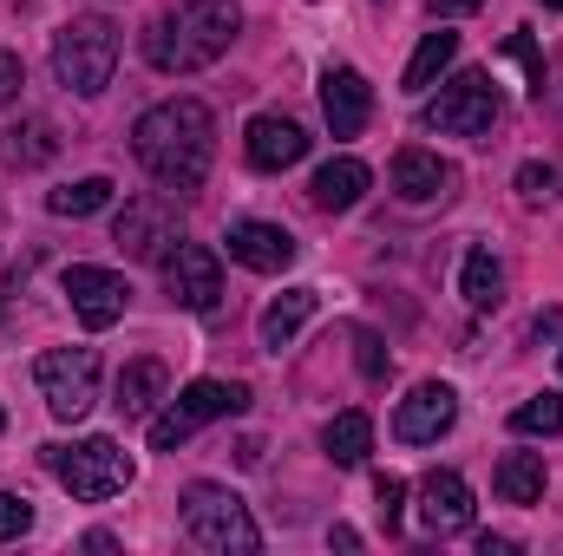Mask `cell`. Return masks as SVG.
<instances>
[{
  "mask_svg": "<svg viewBox=\"0 0 563 556\" xmlns=\"http://www.w3.org/2000/svg\"><path fill=\"white\" fill-rule=\"evenodd\" d=\"M132 151H139L144 177L170 197L197 190L210 177V157H217V119L203 99H164L151 105L139 125H132Z\"/></svg>",
  "mask_w": 563,
  "mask_h": 556,
  "instance_id": "cell-1",
  "label": "cell"
},
{
  "mask_svg": "<svg viewBox=\"0 0 563 556\" xmlns=\"http://www.w3.org/2000/svg\"><path fill=\"white\" fill-rule=\"evenodd\" d=\"M236 26H243L236 0H177V7H164L144 26V59L157 73H177V79L184 73H203V66H217L230 53Z\"/></svg>",
  "mask_w": 563,
  "mask_h": 556,
  "instance_id": "cell-2",
  "label": "cell"
},
{
  "mask_svg": "<svg viewBox=\"0 0 563 556\" xmlns=\"http://www.w3.org/2000/svg\"><path fill=\"white\" fill-rule=\"evenodd\" d=\"M112 73H119V26L106 13L66 20L59 40H53V79L66 92H79V99H99L112 86Z\"/></svg>",
  "mask_w": 563,
  "mask_h": 556,
  "instance_id": "cell-3",
  "label": "cell"
},
{
  "mask_svg": "<svg viewBox=\"0 0 563 556\" xmlns=\"http://www.w3.org/2000/svg\"><path fill=\"white\" fill-rule=\"evenodd\" d=\"M184 531H190V544H203V551H217V556L263 551V531H256L250 504L230 485H190L184 491Z\"/></svg>",
  "mask_w": 563,
  "mask_h": 556,
  "instance_id": "cell-4",
  "label": "cell"
},
{
  "mask_svg": "<svg viewBox=\"0 0 563 556\" xmlns=\"http://www.w3.org/2000/svg\"><path fill=\"white\" fill-rule=\"evenodd\" d=\"M46 471L73 491V498H86V504H99V498H119L132 478H139V465H132V452L119 445V438H79V445H46Z\"/></svg>",
  "mask_w": 563,
  "mask_h": 556,
  "instance_id": "cell-5",
  "label": "cell"
},
{
  "mask_svg": "<svg viewBox=\"0 0 563 556\" xmlns=\"http://www.w3.org/2000/svg\"><path fill=\"white\" fill-rule=\"evenodd\" d=\"M250 413V387L243 380H190L164 413H151V452H177L184 438H197L217 419Z\"/></svg>",
  "mask_w": 563,
  "mask_h": 556,
  "instance_id": "cell-6",
  "label": "cell"
},
{
  "mask_svg": "<svg viewBox=\"0 0 563 556\" xmlns=\"http://www.w3.org/2000/svg\"><path fill=\"white\" fill-rule=\"evenodd\" d=\"M498 119H505V99L492 73H459L439 99H426V132H445V138H492Z\"/></svg>",
  "mask_w": 563,
  "mask_h": 556,
  "instance_id": "cell-7",
  "label": "cell"
},
{
  "mask_svg": "<svg viewBox=\"0 0 563 556\" xmlns=\"http://www.w3.org/2000/svg\"><path fill=\"white\" fill-rule=\"evenodd\" d=\"M33 380H40L53 419H86L99 407V354L92 347H53V354H40Z\"/></svg>",
  "mask_w": 563,
  "mask_h": 556,
  "instance_id": "cell-8",
  "label": "cell"
},
{
  "mask_svg": "<svg viewBox=\"0 0 563 556\" xmlns=\"http://www.w3.org/2000/svg\"><path fill=\"white\" fill-rule=\"evenodd\" d=\"M112 236H119V249H125L132 263H164V256H170V249L184 243L177 203H170V197H132V203L119 210Z\"/></svg>",
  "mask_w": 563,
  "mask_h": 556,
  "instance_id": "cell-9",
  "label": "cell"
},
{
  "mask_svg": "<svg viewBox=\"0 0 563 556\" xmlns=\"http://www.w3.org/2000/svg\"><path fill=\"white\" fill-rule=\"evenodd\" d=\"M164 288H170L177 308L210 314V308L223 301V263H217V249H210V243H177V249L164 256Z\"/></svg>",
  "mask_w": 563,
  "mask_h": 556,
  "instance_id": "cell-10",
  "label": "cell"
},
{
  "mask_svg": "<svg viewBox=\"0 0 563 556\" xmlns=\"http://www.w3.org/2000/svg\"><path fill=\"white\" fill-rule=\"evenodd\" d=\"M66 301H73V314L99 334V327H112V321H125V301H132V288L119 269H99V263H73L66 269Z\"/></svg>",
  "mask_w": 563,
  "mask_h": 556,
  "instance_id": "cell-11",
  "label": "cell"
},
{
  "mask_svg": "<svg viewBox=\"0 0 563 556\" xmlns=\"http://www.w3.org/2000/svg\"><path fill=\"white\" fill-rule=\"evenodd\" d=\"M452 419H459V393H452L445 380H420V387L400 400L394 432H400L407 445H432V438H445V432H452Z\"/></svg>",
  "mask_w": 563,
  "mask_h": 556,
  "instance_id": "cell-12",
  "label": "cell"
},
{
  "mask_svg": "<svg viewBox=\"0 0 563 556\" xmlns=\"http://www.w3.org/2000/svg\"><path fill=\"white\" fill-rule=\"evenodd\" d=\"M367 112H374L367 79H361L354 66H328V73H321V119H328V132H334V138H361Z\"/></svg>",
  "mask_w": 563,
  "mask_h": 556,
  "instance_id": "cell-13",
  "label": "cell"
},
{
  "mask_svg": "<svg viewBox=\"0 0 563 556\" xmlns=\"http://www.w3.org/2000/svg\"><path fill=\"white\" fill-rule=\"evenodd\" d=\"M420 524L432 537H459L472 524V485L459 471H426L420 478Z\"/></svg>",
  "mask_w": 563,
  "mask_h": 556,
  "instance_id": "cell-14",
  "label": "cell"
},
{
  "mask_svg": "<svg viewBox=\"0 0 563 556\" xmlns=\"http://www.w3.org/2000/svg\"><path fill=\"white\" fill-rule=\"evenodd\" d=\"M230 263H243V269H256V276H282L288 263H295V236L282 230V223H230Z\"/></svg>",
  "mask_w": 563,
  "mask_h": 556,
  "instance_id": "cell-15",
  "label": "cell"
},
{
  "mask_svg": "<svg viewBox=\"0 0 563 556\" xmlns=\"http://www.w3.org/2000/svg\"><path fill=\"white\" fill-rule=\"evenodd\" d=\"M243 151H250V164H256V170H288V164H301V157H308V132H301L295 119H282V112H263V119H250Z\"/></svg>",
  "mask_w": 563,
  "mask_h": 556,
  "instance_id": "cell-16",
  "label": "cell"
},
{
  "mask_svg": "<svg viewBox=\"0 0 563 556\" xmlns=\"http://www.w3.org/2000/svg\"><path fill=\"white\" fill-rule=\"evenodd\" d=\"M367 184H374V170H367L361 157H328V164L314 170L308 197H314V210H354V203L367 197Z\"/></svg>",
  "mask_w": 563,
  "mask_h": 556,
  "instance_id": "cell-17",
  "label": "cell"
},
{
  "mask_svg": "<svg viewBox=\"0 0 563 556\" xmlns=\"http://www.w3.org/2000/svg\"><path fill=\"white\" fill-rule=\"evenodd\" d=\"M394 190H400V203H439L452 190V164H439L432 151H400L394 157Z\"/></svg>",
  "mask_w": 563,
  "mask_h": 556,
  "instance_id": "cell-18",
  "label": "cell"
},
{
  "mask_svg": "<svg viewBox=\"0 0 563 556\" xmlns=\"http://www.w3.org/2000/svg\"><path fill=\"white\" fill-rule=\"evenodd\" d=\"M170 393V374H164V360H132L125 374H119V413L125 419H151L157 413V400Z\"/></svg>",
  "mask_w": 563,
  "mask_h": 556,
  "instance_id": "cell-19",
  "label": "cell"
},
{
  "mask_svg": "<svg viewBox=\"0 0 563 556\" xmlns=\"http://www.w3.org/2000/svg\"><path fill=\"white\" fill-rule=\"evenodd\" d=\"M308 314H314V288H288V294H276V301L263 308V321H256L263 347H269V354H282V347L308 327Z\"/></svg>",
  "mask_w": 563,
  "mask_h": 556,
  "instance_id": "cell-20",
  "label": "cell"
},
{
  "mask_svg": "<svg viewBox=\"0 0 563 556\" xmlns=\"http://www.w3.org/2000/svg\"><path fill=\"white\" fill-rule=\"evenodd\" d=\"M492 485H498L505 504H538V498H544V458H538V452H505Z\"/></svg>",
  "mask_w": 563,
  "mask_h": 556,
  "instance_id": "cell-21",
  "label": "cell"
},
{
  "mask_svg": "<svg viewBox=\"0 0 563 556\" xmlns=\"http://www.w3.org/2000/svg\"><path fill=\"white\" fill-rule=\"evenodd\" d=\"M321 445H328V458H334V465H361V458L374 452V419H367V413H341V419H328Z\"/></svg>",
  "mask_w": 563,
  "mask_h": 556,
  "instance_id": "cell-22",
  "label": "cell"
},
{
  "mask_svg": "<svg viewBox=\"0 0 563 556\" xmlns=\"http://www.w3.org/2000/svg\"><path fill=\"white\" fill-rule=\"evenodd\" d=\"M459 294H465L472 308H498V301H505V269H498L492 249H472V256H465V269H459Z\"/></svg>",
  "mask_w": 563,
  "mask_h": 556,
  "instance_id": "cell-23",
  "label": "cell"
},
{
  "mask_svg": "<svg viewBox=\"0 0 563 556\" xmlns=\"http://www.w3.org/2000/svg\"><path fill=\"white\" fill-rule=\"evenodd\" d=\"M452 59H459V33H445V26H439V33H426L420 53H413V66H407V92L420 99V92L445 73V66H452Z\"/></svg>",
  "mask_w": 563,
  "mask_h": 556,
  "instance_id": "cell-24",
  "label": "cell"
},
{
  "mask_svg": "<svg viewBox=\"0 0 563 556\" xmlns=\"http://www.w3.org/2000/svg\"><path fill=\"white\" fill-rule=\"evenodd\" d=\"M106 203H112V177H79V184H66V190L46 197L53 216H92V210H106Z\"/></svg>",
  "mask_w": 563,
  "mask_h": 556,
  "instance_id": "cell-25",
  "label": "cell"
},
{
  "mask_svg": "<svg viewBox=\"0 0 563 556\" xmlns=\"http://www.w3.org/2000/svg\"><path fill=\"white\" fill-rule=\"evenodd\" d=\"M0 151H7V164H46L59 144H53V125H46V119H26L20 132H7Z\"/></svg>",
  "mask_w": 563,
  "mask_h": 556,
  "instance_id": "cell-26",
  "label": "cell"
},
{
  "mask_svg": "<svg viewBox=\"0 0 563 556\" xmlns=\"http://www.w3.org/2000/svg\"><path fill=\"white\" fill-rule=\"evenodd\" d=\"M511 432H525V438H538V432H544V438H558V432H563V400H558V393L525 400V407L511 413Z\"/></svg>",
  "mask_w": 563,
  "mask_h": 556,
  "instance_id": "cell-27",
  "label": "cell"
},
{
  "mask_svg": "<svg viewBox=\"0 0 563 556\" xmlns=\"http://www.w3.org/2000/svg\"><path fill=\"white\" fill-rule=\"evenodd\" d=\"M505 59H518L525 79H531V99H544V53H538V40H531V33H511V40H505Z\"/></svg>",
  "mask_w": 563,
  "mask_h": 556,
  "instance_id": "cell-28",
  "label": "cell"
},
{
  "mask_svg": "<svg viewBox=\"0 0 563 556\" xmlns=\"http://www.w3.org/2000/svg\"><path fill=\"white\" fill-rule=\"evenodd\" d=\"M374 498H380V524L394 531V524H400V511H407V478L380 471V478H374Z\"/></svg>",
  "mask_w": 563,
  "mask_h": 556,
  "instance_id": "cell-29",
  "label": "cell"
},
{
  "mask_svg": "<svg viewBox=\"0 0 563 556\" xmlns=\"http://www.w3.org/2000/svg\"><path fill=\"white\" fill-rule=\"evenodd\" d=\"M26 531H33V511H26V498L0 491V544H13V537H26Z\"/></svg>",
  "mask_w": 563,
  "mask_h": 556,
  "instance_id": "cell-30",
  "label": "cell"
},
{
  "mask_svg": "<svg viewBox=\"0 0 563 556\" xmlns=\"http://www.w3.org/2000/svg\"><path fill=\"white\" fill-rule=\"evenodd\" d=\"M551 184H558V170H551V164H525V170H518V190H525V203L551 197Z\"/></svg>",
  "mask_w": 563,
  "mask_h": 556,
  "instance_id": "cell-31",
  "label": "cell"
},
{
  "mask_svg": "<svg viewBox=\"0 0 563 556\" xmlns=\"http://www.w3.org/2000/svg\"><path fill=\"white\" fill-rule=\"evenodd\" d=\"M20 86H26V73H20V59L0 46V105H13V99H20Z\"/></svg>",
  "mask_w": 563,
  "mask_h": 556,
  "instance_id": "cell-32",
  "label": "cell"
},
{
  "mask_svg": "<svg viewBox=\"0 0 563 556\" xmlns=\"http://www.w3.org/2000/svg\"><path fill=\"white\" fill-rule=\"evenodd\" d=\"M361 374H374V380L387 374V354H380V341H374V334H361Z\"/></svg>",
  "mask_w": 563,
  "mask_h": 556,
  "instance_id": "cell-33",
  "label": "cell"
},
{
  "mask_svg": "<svg viewBox=\"0 0 563 556\" xmlns=\"http://www.w3.org/2000/svg\"><path fill=\"white\" fill-rule=\"evenodd\" d=\"M485 0H426V13L432 20H459V13H478Z\"/></svg>",
  "mask_w": 563,
  "mask_h": 556,
  "instance_id": "cell-34",
  "label": "cell"
},
{
  "mask_svg": "<svg viewBox=\"0 0 563 556\" xmlns=\"http://www.w3.org/2000/svg\"><path fill=\"white\" fill-rule=\"evenodd\" d=\"M531 334H538V341H558V334H563V314H558V308H544V314L531 321Z\"/></svg>",
  "mask_w": 563,
  "mask_h": 556,
  "instance_id": "cell-35",
  "label": "cell"
},
{
  "mask_svg": "<svg viewBox=\"0 0 563 556\" xmlns=\"http://www.w3.org/2000/svg\"><path fill=\"white\" fill-rule=\"evenodd\" d=\"M511 551H518L511 537H478V556H511Z\"/></svg>",
  "mask_w": 563,
  "mask_h": 556,
  "instance_id": "cell-36",
  "label": "cell"
},
{
  "mask_svg": "<svg viewBox=\"0 0 563 556\" xmlns=\"http://www.w3.org/2000/svg\"><path fill=\"white\" fill-rule=\"evenodd\" d=\"M538 7H563V0H538Z\"/></svg>",
  "mask_w": 563,
  "mask_h": 556,
  "instance_id": "cell-37",
  "label": "cell"
},
{
  "mask_svg": "<svg viewBox=\"0 0 563 556\" xmlns=\"http://www.w3.org/2000/svg\"><path fill=\"white\" fill-rule=\"evenodd\" d=\"M0 425H7V413H0Z\"/></svg>",
  "mask_w": 563,
  "mask_h": 556,
  "instance_id": "cell-38",
  "label": "cell"
}]
</instances>
